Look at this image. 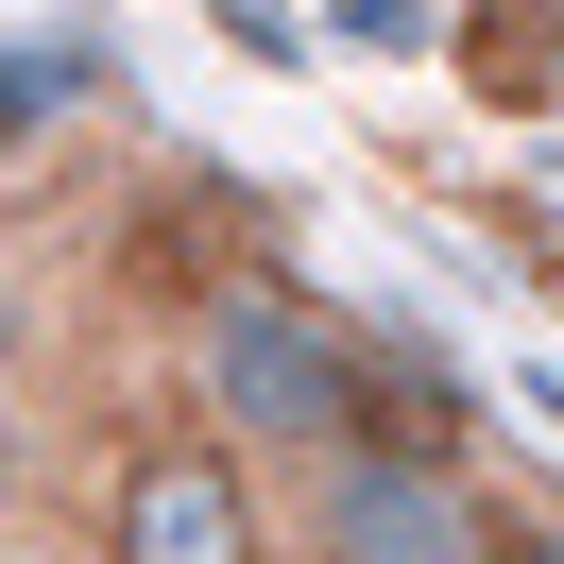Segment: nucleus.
Listing matches in <instances>:
<instances>
[{
	"instance_id": "obj_6",
	"label": "nucleus",
	"mask_w": 564,
	"mask_h": 564,
	"mask_svg": "<svg viewBox=\"0 0 564 564\" xmlns=\"http://www.w3.org/2000/svg\"><path fill=\"white\" fill-rule=\"evenodd\" d=\"M35 104H52V86H35V69H0V154L35 138Z\"/></svg>"
},
{
	"instance_id": "obj_5",
	"label": "nucleus",
	"mask_w": 564,
	"mask_h": 564,
	"mask_svg": "<svg viewBox=\"0 0 564 564\" xmlns=\"http://www.w3.org/2000/svg\"><path fill=\"white\" fill-rule=\"evenodd\" d=\"M35 377H52V291L18 274V257H0V411H18Z\"/></svg>"
},
{
	"instance_id": "obj_3",
	"label": "nucleus",
	"mask_w": 564,
	"mask_h": 564,
	"mask_svg": "<svg viewBox=\"0 0 564 564\" xmlns=\"http://www.w3.org/2000/svg\"><path fill=\"white\" fill-rule=\"evenodd\" d=\"M86 564H274V479L223 427H138L86 479Z\"/></svg>"
},
{
	"instance_id": "obj_7",
	"label": "nucleus",
	"mask_w": 564,
	"mask_h": 564,
	"mask_svg": "<svg viewBox=\"0 0 564 564\" xmlns=\"http://www.w3.org/2000/svg\"><path fill=\"white\" fill-rule=\"evenodd\" d=\"M496 564H564V530H530V513H513V530H496Z\"/></svg>"
},
{
	"instance_id": "obj_4",
	"label": "nucleus",
	"mask_w": 564,
	"mask_h": 564,
	"mask_svg": "<svg viewBox=\"0 0 564 564\" xmlns=\"http://www.w3.org/2000/svg\"><path fill=\"white\" fill-rule=\"evenodd\" d=\"M445 69L479 120H547L564 104V0H445Z\"/></svg>"
},
{
	"instance_id": "obj_2",
	"label": "nucleus",
	"mask_w": 564,
	"mask_h": 564,
	"mask_svg": "<svg viewBox=\"0 0 564 564\" xmlns=\"http://www.w3.org/2000/svg\"><path fill=\"white\" fill-rule=\"evenodd\" d=\"M496 496L427 445H343L308 479H274V564H496Z\"/></svg>"
},
{
	"instance_id": "obj_1",
	"label": "nucleus",
	"mask_w": 564,
	"mask_h": 564,
	"mask_svg": "<svg viewBox=\"0 0 564 564\" xmlns=\"http://www.w3.org/2000/svg\"><path fill=\"white\" fill-rule=\"evenodd\" d=\"M188 411H206L257 479H308V462H343L359 427H377V325H343L308 274L257 257V274H223L206 308H188Z\"/></svg>"
}]
</instances>
